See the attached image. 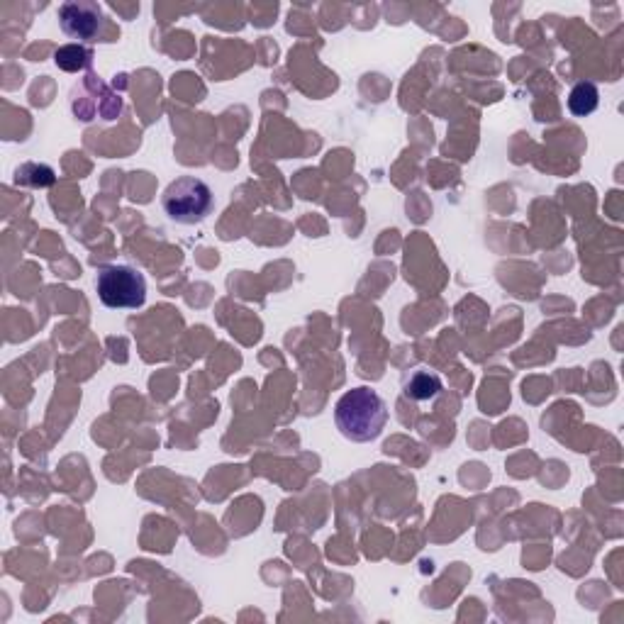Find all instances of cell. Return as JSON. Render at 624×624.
<instances>
[{"label": "cell", "mask_w": 624, "mask_h": 624, "mask_svg": "<svg viewBox=\"0 0 624 624\" xmlns=\"http://www.w3.org/2000/svg\"><path fill=\"white\" fill-rule=\"evenodd\" d=\"M600 105V91L595 83L581 81L573 86V91L568 93V110L576 117H588L598 110Z\"/></svg>", "instance_id": "5"}, {"label": "cell", "mask_w": 624, "mask_h": 624, "mask_svg": "<svg viewBox=\"0 0 624 624\" xmlns=\"http://www.w3.org/2000/svg\"><path fill=\"white\" fill-rule=\"evenodd\" d=\"M59 25L66 37L78 39V44L98 42L105 30L103 8L91 0H71L59 8Z\"/></svg>", "instance_id": "4"}, {"label": "cell", "mask_w": 624, "mask_h": 624, "mask_svg": "<svg viewBox=\"0 0 624 624\" xmlns=\"http://www.w3.org/2000/svg\"><path fill=\"white\" fill-rule=\"evenodd\" d=\"M334 422L342 437L364 444L381 437L388 422L386 400L371 388H354L344 393L334 405Z\"/></svg>", "instance_id": "1"}, {"label": "cell", "mask_w": 624, "mask_h": 624, "mask_svg": "<svg viewBox=\"0 0 624 624\" xmlns=\"http://www.w3.org/2000/svg\"><path fill=\"white\" fill-rule=\"evenodd\" d=\"M54 61L61 71H69V74H76V71L91 69L93 64V49L86 47V44H64L54 52Z\"/></svg>", "instance_id": "6"}, {"label": "cell", "mask_w": 624, "mask_h": 624, "mask_svg": "<svg viewBox=\"0 0 624 624\" xmlns=\"http://www.w3.org/2000/svg\"><path fill=\"white\" fill-rule=\"evenodd\" d=\"M15 183L27 188H49L57 183V174H54L52 166L47 164H35V161H27L15 171Z\"/></svg>", "instance_id": "7"}, {"label": "cell", "mask_w": 624, "mask_h": 624, "mask_svg": "<svg viewBox=\"0 0 624 624\" xmlns=\"http://www.w3.org/2000/svg\"><path fill=\"white\" fill-rule=\"evenodd\" d=\"M98 298L110 310H135L147 300V278L127 264H110L98 271Z\"/></svg>", "instance_id": "3"}, {"label": "cell", "mask_w": 624, "mask_h": 624, "mask_svg": "<svg viewBox=\"0 0 624 624\" xmlns=\"http://www.w3.org/2000/svg\"><path fill=\"white\" fill-rule=\"evenodd\" d=\"M439 390H442V381H439V376H434V373L429 371H417L415 376L405 383V393H408V398L412 400H432L437 398Z\"/></svg>", "instance_id": "8"}, {"label": "cell", "mask_w": 624, "mask_h": 624, "mask_svg": "<svg viewBox=\"0 0 624 624\" xmlns=\"http://www.w3.org/2000/svg\"><path fill=\"white\" fill-rule=\"evenodd\" d=\"M215 205V195L205 181L195 176H181L166 186L161 195V208L169 220L178 225H195L210 215Z\"/></svg>", "instance_id": "2"}]
</instances>
